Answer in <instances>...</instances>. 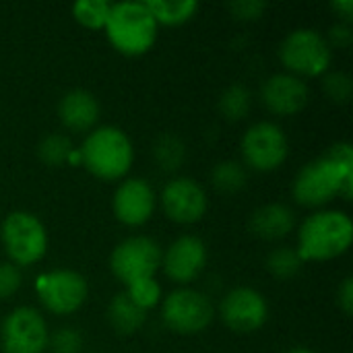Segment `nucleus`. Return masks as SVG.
<instances>
[{
    "mask_svg": "<svg viewBox=\"0 0 353 353\" xmlns=\"http://www.w3.org/2000/svg\"><path fill=\"white\" fill-rule=\"evenodd\" d=\"M279 58L290 74L300 79L321 77L331 66L333 50L321 31L312 27H300L283 37L279 46Z\"/></svg>",
    "mask_w": 353,
    "mask_h": 353,
    "instance_id": "423d86ee",
    "label": "nucleus"
},
{
    "mask_svg": "<svg viewBox=\"0 0 353 353\" xmlns=\"http://www.w3.org/2000/svg\"><path fill=\"white\" fill-rule=\"evenodd\" d=\"M296 228L294 211L283 203H267L250 215V232L261 240H283Z\"/></svg>",
    "mask_w": 353,
    "mask_h": 353,
    "instance_id": "a211bd4d",
    "label": "nucleus"
},
{
    "mask_svg": "<svg viewBox=\"0 0 353 353\" xmlns=\"http://www.w3.org/2000/svg\"><path fill=\"white\" fill-rule=\"evenodd\" d=\"M288 353H316V352H312V350H308V347H296V350H290Z\"/></svg>",
    "mask_w": 353,
    "mask_h": 353,
    "instance_id": "f704fd0d",
    "label": "nucleus"
},
{
    "mask_svg": "<svg viewBox=\"0 0 353 353\" xmlns=\"http://www.w3.org/2000/svg\"><path fill=\"white\" fill-rule=\"evenodd\" d=\"M240 149L248 168L256 172H275L290 155V141L279 124L263 120L244 132Z\"/></svg>",
    "mask_w": 353,
    "mask_h": 353,
    "instance_id": "1a4fd4ad",
    "label": "nucleus"
},
{
    "mask_svg": "<svg viewBox=\"0 0 353 353\" xmlns=\"http://www.w3.org/2000/svg\"><path fill=\"white\" fill-rule=\"evenodd\" d=\"M207 265V246L196 236L176 238L168 250L161 254L163 273L178 285H188L194 281Z\"/></svg>",
    "mask_w": 353,
    "mask_h": 353,
    "instance_id": "4468645a",
    "label": "nucleus"
},
{
    "mask_svg": "<svg viewBox=\"0 0 353 353\" xmlns=\"http://www.w3.org/2000/svg\"><path fill=\"white\" fill-rule=\"evenodd\" d=\"M327 43H329V48L333 50V48H341V50H345V48H350L353 43V29L350 23H337V25H333L331 29H329V33H327Z\"/></svg>",
    "mask_w": 353,
    "mask_h": 353,
    "instance_id": "2f4dec72",
    "label": "nucleus"
},
{
    "mask_svg": "<svg viewBox=\"0 0 353 353\" xmlns=\"http://www.w3.org/2000/svg\"><path fill=\"white\" fill-rule=\"evenodd\" d=\"M145 4L153 14L155 23L168 27H178L188 23L199 10L196 0H147Z\"/></svg>",
    "mask_w": 353,
    "mask_h": 353,
    "instance_id": "aec40b11",
    "label": "nucleus"
},
{
    "mask_svg": "<svg viewBox=\"0 0 353 353\" xmlns=\"http://www.w3.org/2000/svg\"><path fill=\"white\" fill-rule=\"evenodd\" d=\"M81 151V165L87 168L95 178L112 182L122 180L134 161V149L128 134L118 126H99L93 128L83 145Z\"/></svg>",
    "mask_w": 353,
    "mask_h": 353,
    "instance_id": "7ed1b4c3",
    "label": "nucleus"
},
{
    "mask_svg": "<svg viewBox=\"0 0 353 353\" xmlns=\"http://www.w3.org/2000/svg\"><path fill=\"white\" fill-rule=\"evenodd\" d=\"M219 314L228 329L240 335H250L265 327L269 319V304L254 288H234L223 296Z\"/></svg>",
    "mask_w": 353,
    "mask_h": 353,
    "instance_id": "f8f14e48",
    "label": "nucleus"
},
{
    "mask_svg": "<svg viewBox=\"0 0 353 353\" xmlns=\"http://www.w3.org/2000/svg\"><path fill=\"white\" fill-rule=\"evenodd\" d=\"M215 316L211 300L192 288H178L170 292L161 304V319L165 327L178 335L203 333Z\"/></svg>",
    "mask_w": 353,
    "mask_h": 353,
    "instance_id": "6e6552de",
    "label": "nucleus"
},
{
    "mask_svg": "<svg viewBox=\"0 0 353 353\" xmlns=\"http://www.w3.org/2000/svg\"><path fill=\"white\" fill-rule=\"evenodd\" d=\"M72 151H74L72 141L66 134H62V132H50L37 145V157L48 168H62V165H66Z\"/></svg>",
    "mask_w": 353,
    "mask_h": 353,
    "instance_id": "b1692460",
    "label": "nucleus"
},
{
    "mask_svg": "<svg viewBox=\"0 0 353 353\" xmlns=\"http://www.w3.org/2000/svg\"><path fill=\"white\" fill-rule=\"evenodd\" d=\"M159 25L145 2H116L112 4L105 23L110 43L124 56L147 54L157 39Z\"/></svg>",
    "mask_w": 353,
    "mask_h": 353,
    "instance_id": "20e7f679",
    "label": "nucleus"
},
{
    "mask_svg": "<svg viewBox=\"0 0 353 353\" xmlns=\"http://www.w3.org/2000/svg\"><path fill=\"white\" fill-rule=\"evenodd\" d=\"M0 240L14 267H31L48 252V232L37 215L12 211L2 219Z\"/></svg>",
    "mask_w": 353,
    "mask_h": 353,
    "instance_id": "39448f33",
    "label": "nucleus"
},
{
    "mask_svg": "<svg viewBox=\"0 0 353 353\" xmlns=\"http://www.w3.org/2000/svg\"><path fill=\"white\" fill-rule=\"evenodd\" d=\"M50 353H81L83 335L72 327H62L48 337Z\"/></svg>",
    "mask_w": 353,
    "mask_h": 353,
    "instance_id": "cd10ccee",
    "label": "nucleus"
},
{
    "mask_svg": "<svg viewBox=\"0 0 353 353\" xmlns=\"http://www.w3.org/2000/svg\"><path fill=\"white\" fill-rule=\"evenodd\" d=\"M353 223L345 211L325 209L308 215L298 230V254L304 263L333 261L350 250Z\"/></svg>",
    "mask_w": 353,
    "mask_h": 353,
    "instance_id": "f257e3e1",
    "label": "nucleus"
},
{
    "mask_svg": "<svg viewBox=\"0 0 353 353\" xmlns=\"http://www.w3.org/2000/svg\"><path fill=\"white\" fill-rule=\"evenodd\" d=\"M186 145L174 132H163L153 143V159L163 172H178L186 161Z\"/></svg>",
    "mask_w": 353,
    "mask_h": 353,
    "instance_id": "4be33fe9",
    "label": "nucleus"
},
{
    "mask_svg": "<svg viewBox=\"0 0 353 353\" xmlns=\"http://www.w3.org/2000/svg\"><path fill=\"white\" fill-rule=\"evenodd\" d=\"M217 108L228 122H240L252 110V93L244 83H232L221 91Z\"/></svg>",
    "mask_w": 353,
    "mask_h": 353,
    "instance_id": "412c9836",
    "label": "nucleus"
},
{
    "mask_svg": "<svg viewBox=\"0 0 353 353\" xmlns=\"http://www.w3.org/2000/svg\"><path fill=\"white\" fill-rule=\"evenodd\" d=\"M337 304L339 308L343 310V314H352L353 312V279L352 277H345L343 283L339 285L337 290Z\"/></svg>",
    "mask_w": 353,
    "mask_h": 353,
    "instance_id": "473e14b6",
    "label": "nucleus"
},
{
    "mask_svg": "<svg viewBox=\"0 0 353 353\" xmlns=\"http://www.w3.org/2000/svg\"><path fill=\"white\" fill-rule=\"evenodd\" d=\"M294 199L304 207H323L333 199L352 201L353 165H341L327 153L306 163L294 180Z\"/></svg>",
    "mask_w": 353,
    "mask_h": 353,
    "instance_id": "f03ea898",
    "label": "nucleus"
},
{
    "mask_svg": "<svg viewBox=\"0 0 353 353\" xmlns=\"http://www.w3.org/2000/svg\"><path fill=\"white\" fill-rule=\"evenodd\" d=\"M21 269L12 263H0V302L12 298L21 290Z\"/></svg>",
    "mask_w": 353,
    "mask_h": 353,
    "instance_id": "7c9ffc66",
    "label": "nucleus"
},
{
    "mask_svg": "<svg viewBox=\"0 0 353 353\" xmlns=\"http://www.w3.org/2000/svg\"><path fill=\"white\" fill-rule=\"evenodd\" d=\"M105 316H108L110 327L118 335L130 337L143 329V325L147 321V310H143L137 302H132V298L122 290L110 300Z\"/></svg>",
    "mask_w": 353,
    "mask_h": 353,
    "instance_id": "6ab92c4d",
    "label": "nucleus"
},
{
    "mask_svg": "<svg viewBox=\"0 0 353 353\" xmlns=\"http://www.w3.org/2000/svg\"><path fill=\"white\" fill-rule=\"evenodd\" d=\"M58 118L72 132H87L99 120V101L87 89H70L60 97Z\"/></svg>",
    "mask_w": 353,
    "mask_h": 353,
    "instance_id": "f3484780",
    "label": "nucleus"
},
{
    "mask_svg": "<svg viewBox=\"0 0 353 353\" xmlns=\"http://www.w3.org/2000/svg\"><path fill=\"white\" fill-rule=\"evenodd\" d=\"M155 207H157L155 190L143 178L124 180L116 188L114 201H112V209H114L116 219L128 228H139V225L147 223L153 217Z\"/></svg>",
    "mask_w": 353,
    "mask_h": 353,
    "instance_id": "2eb2a0df",
    "label": "nucleus"
},
{
    "mask_svg": "<svg viewBox=\"0 0 353 353\" xmlns=\"http://www.w3.org/2000/svg\"><path fill=\"white\" fill-rule=\"evenodd\" d=\"M124 292L132 298V302H137L143 310H151L153 306L159 304L161 300V288L155 279H147V281H139L134 285L124 288Z\"/></svg>",
    "mask_w": 353,
    "mask_h": 353,
    "instance_id": "c85d7f7f",
    "label": "nucleus"
},
{
    "mask_svg": "<svg viewBox=\"0 0 353 353\" xmlns=\"http://www.w3.org/2000/svg\"><path fill=\"white\" fill-rule=\"evenodd\" d=\"M48 325L31 306H19L0 327V345L4 353H43L48 350Z\"/></svg>",
    "mask_w": 353,
    "mask_h": 353,
    "instance_id": "9b49d317",
    "label": "nucleus"
},
{
    "mask_svg": "<svg viewBox=\"0 0 353 353\" xmlns=\"http://www.w3.org/2000/svg\"><path fill=\"white\" fill-rule=\"evenodd\" d=\"M163 250L149 236H130L116 244L110 256V269L114 277L124 285H134L139 281L155 279L161 269Z\"/></svg>",
    "mask_w": 353,
    "mask_h": 353,
    "instance_id": "0eeeda50",
    "label": "nucleus"
},
{
    "mask_svg": "<svg viewBox=\"0 0 353 353\" xmlns=\"http://www.w3.org/2000/svg\"><path fill=\"white\" fill-rule=\"evenodd\" d=\"M161 207L168 219L176 223H196L205 217L209 209V199L205 188L194 178H174L161 190Z\"/></svg>",
    "mask_w": 353,
    "mask_h": 353,
    "instance_id": "ddd939ff",
    "label": "nucleus"
},
{
    "mask_svg": "<svg viewBox=\"0 0 353 353\" xmlns=\"http://www.w3.org/2000/svg\"><path fill=\"white\" fill-rule=\"evenodd\" d=\"M211 182L217 192L236 194L246 186L248 174H246L244 163H240L236 159H225V161L215 163V168L211 172Z\"/></svg>",
    "mask_w": 353,
    "mask_h": 353,
    "instance_id": "5701e85b",
    "label": "nucleus"
},
{
    "mask_svg": "<svg viewBox=\"0 0 353 353\" xmlns=\"http://www.w3.org/2000/svg\"><path fill=\"white\" fill-rule=\"evenodd\" d=\"M323 89L333 103L345 105V103H350L353 95V79L347 72H341V70L325 72Z\"/></svg>",
    "mask_w": 353,
    "mask_h": 353,
    "instance_id": "bb28decb",
    "label": "nucleus"
},
{
    "mask_svg": "<svg viewBox=\"0 0 353 353\" xmlns=\"http://www.w3.org/2000/svg\"><path fill=\"white\" fill-rule=\"evenodd\" d=\"M331 8L337 12V17H341V23H350L353 21V0H337L331 4Z\"/></svg>",
    "mask_w": 353,
    "mask_h": 353,
    "instance_id": "72a5a7b5",
    "label": "nucleus"
},
{
    "mask_svg": "<svg viewBox=\"0 0 353 353\" xmlns=\"http://www.w3.org/2000/svg\"><path fill=\"white\" fill-rule=\"evenodd\" d=\"M112 4L105 0H79L72 4L70 12L74 21L87 29H105V23L110 19Z\"/></svg>",
    "mask_w": 353,
    "mask_h": 353,
    "instance_id": "a878e982",
    "label": "nucleus"
},
{
    "mask_svg": "<svg viewBox=\"0 0 353 353\" xmlns=\"http://www.w3.org/2000/svg\"><path fill=\"white\" fill-rule=\"evenodd\" d=\"M35 292L46 310L58 316H68L85 304L89 283L72 269H56L35 279Z\"/></svg>",
    "mask_w": 353,
    "mask_h": 353,
    "instance_id": "9d476101",
    "label": "nucleus"
},
{
    "mask_svg": "<svg viewBox=\"0 0 353 353\" xmlns=\"http://www.w3.org/2000/svg\"><path fill=\"white\" fill-rule=\"evenodd\" d=\"M302 267H304V261L296 248L279 246L267 254V271L281 281L294 279L302 271Z\"/></svg>",
    "mask_w": 353,
    "mask_h": 353,
    "instance_id": "393cba45",
    "label": "nucleus"
},
{
    "mask_svg": "<svg viewBox=\"0 0 353 353\" xmlns=\"http://www.w3.org/2000/svg\"><path fill=\"white\" fill-rule=\"evenodd\" d=\"M230 12L234 19L244 21V23H252L259 21L263 17V12L267 10V2L263 0H234L230 2Z\"/></svg>",
    "mask_w": 353,
    "mask_h": 353,
    "instance_id": "c756f323",
    "label": "nucleus"
},
{
    "mask_svg": "<svg viewBox=\"0 0 353 353\" xmlns=\"http://www.w3.org/2000/svg\"><path fill=\"white\" fill-rule=\"evenodd\" d=\"M261 99L275 116H296L308 105L310 89L304 79L290 72H277L263 83Z\"/></svg>",
    "mask_w": 353,
    "mask_h": 353,
    "instance_id": "dca6fc26",
    "label": "nucleus"
}]
</instances>
